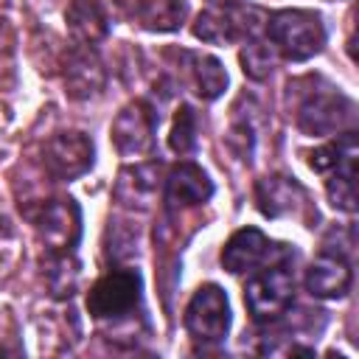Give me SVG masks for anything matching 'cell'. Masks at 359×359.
Segmentation results:
<instances>
[{
	"mask_svg": "<svg viewBox=\"0 0 359 359\" xmlns=\"http://www.w3.org/2000/svg\"><path fill=\"white\" fill-rule=\"evenodd\" d=\"M65 20H67V34L73 45H81V48L98 45L109 34V17L101 0H70Z\"/></svg>",
	"mask_w": 359,
	"mask_h": 359,
	"instance_id": "cell-15",
	"label": "cell"
},
{
	"mask_svg": "<svg viewBox=\"0 0 359 359\" xmlns=\"http://www.w3.org/2000/svg\"><path fill=\"white\" fill-rule=\"evenodd\" d=\"M45 171L53 180H76L93 165V140L84 132H59L45 140Z\"/></svg>",
	"mask_w": 359,
	"mask_h": 359,
	"instance_id": "cell-9",
	"label": "cell"
},
{
	"mask_svg": "<svg viewBox=\"0 0 359 359\" xmlns=\"http://www.w3.org/2000/svg\"><path fill=\"white\" fill-rule=\"evenodd\" d=\"M140 303V275L137 269H109L87 292V311L101 323H121L135 314Z\"/></svg>",
	"mask_w": 359,
	"mask_h": 359,
	"instance_id": "cell-4",
	"label": "cell"
},
{
	"mask_svg": "<svg viewBox=\"0 0 359 359\" xmlns=\"http://www.w3.org/2000/svg\"><path fill=\"white\" fill-rule=\"evenodd\" d=\"M14 261H17V255L11 250H3L0 247V283L14 272Z\"/></svg>",
	"mask_w": 359,
	"mask_h": 359,
	"instance_id": "cell-24",
	"label": "cell"
},
{
	"mask_svg": "<svg viewBox=\"0 0 359 359\" xmlns=\"http://www.w3.org/2000/svg\"><path fill=\"white\" fill-rule=\"evenodd\" d=\"M168 146L174 154H191L196 146V115L188 104H182L177 109V118H174V126L168 135Z\"/></svg>",
	"mask_w": 359,
	"mask_h": 359,
	"instance_id": "cell-22",
	"label": "cell"
},
{
	"mask_svg": "<svg viewBox=\"0 0 359 359\" xmlns=\"http://www.w3.org/2000/svg\"><path fill=\"white\" fill-rule=\"evenodd\" d=\"M39 241L48 250H73L81 236V210L73 199H45L36 208H22Z\"/></svg>",
	"mask_w": 359,
	"mask_h": 359,
	"instance_id": "cell-6",
	"label": "cell"
},
{
	"mask_svg": "<svg viewBox=\"0 0 359 359\" xmlns=\"http://www.w3.org/2000/svg\"><path fill=\"white\" fill-rule=\"evenodd\" d=\"M213 196V182L196 163H180L165 180V205L168 210H185L208 202Z\"/></svg>",
	"mask_w": 359,
	"mask_h": 359,
	"instance_id": "cell-14",
	"label": "cell"
},
{
	"mask_svg": "<svg viewBox=\"0 0 359 359\" xmlns=\"http://www.w3.org/2000/svg\"><path fill=\"white\" fill-rule=\"evenodd\" d=\"M272 241L258 227H241L230 236V241L222 250V266L230 275L255 272V266H264L269 258Z\"/></svg>",
	"mask_w": 359,
	"mask_h": 359,
	"instance_id": "cell-13",
	"label": "cell"
},
{
	"mask_svg": "<svg viewBox=\"0 0 359 359\" xmlns=\"http://www.w3.org/2000/svg\"><path fill=\"white\" fill-rule=\"evenodd\" d=\"M154 109L146 101H132L112 121V146L121 157H146L154 151Z\"/></svg>",
	"mask_w": 359,
	"mask_h": 359,
	"instance_id": "cell-8",
	"label": "cell"
},
{
	"mask_svg": "<svg viewBox=\"0 0 359 359\" xmlns=\"http://www.w3.org/2000/svg\"><path fill=\"white\" fill-rule=\"evenodd\" d=\"M188 3L185 0H140L135 20L149 31H177L185 22Z\"/></svg>",
	"mask_w": 359,
	"mask_h": 359,
	"instance_id": "cell-19",
	"label": "cell"
},
{
	"mask_svg": "<svg viewBox=\"0 0 359 359\" xmlns=\"http://www.w3.org/2000/svg\"><path fill=\"white\" fill-rule=\"evenodd\" d=\"M325 194L337 210L353 213L356 210V163L334 168L328 182H325Z\"/></svg>",
	"mask_w": 359,
	"mask_h": 359,
	"instance_id": "cell-20",
	"label": "cell"
},
{
	"mask_svg": "<svg viewBox=\"0 0 359 359\" xmlns=\"http://www.w3.org/2000/svg\"><path fill=\"white\" fill-rule=\"evenodd\" d=\"M160 163H140L135 168H123L115 182V199L126 208H146L157 191Z\"/></svg>",
	"mask_w": 359,
	"mask_h": 359,
	"instance_id": "cell-17",
	"label": "cell"
},
{
	"mask_svg": "<svg viewBox=\"0 0 359 359\" xmlns=\"http://www.w3.org/2000/svg\"><path fill=\"white\" fill-rule=\"evenodd\" d=\"M14 50V28L6 17H0V59H8Z\"/></svg>",
	"mask_w": 359,
	"mask_h": 359,
	"instance_id": "cell-23",
	"label": "cell"
},
{
	"mask_svg": "<svg viewBox=\"0 0 359 359\" xmlns=\"http://www.w3.org/2000/svg\"><path fill=\"white\" fill-rule=\"evenodd\" d=\"M241 70L247 79L252 81H264L272 67H275V50L266 45V42H258V39H250L244 48H241Z\"/></svg>",
	"mask_w": 359,
	"mask_h": 359,
	"instance_id": "cell-21",
	"label": "cell"
},
{
	"mask_svg": "<svg viewBox=\"0 0 359 359\" xmlns=\"http://www.w3.org/2000/svg\"><path fill=\"white\" fill-rule=\"evenodd\" d=\"M289 87L297 90L294 121L303 135H311V137L334 135L337 129L353 121V112H356L353 101L342 95L334 84H328L323 76H306Z\"/></svg>",
	"mask_w": 359,
	"mask_h": 359,
	"instance_id": "cell-1",
	"label": "cell"
},
{
	"mask_svg": "<svg viewBox=\"0 0 359 359\" xmlns=\"http://www.w3.org/2000/svg\"><path fill=\"white\" fill-rule=\"evenodd\" d=\"M104 84H107V70L90 48L76 45L73 50H67V56H65V93L73 101H87V98L98 95L104 90Z\"/></svg>",
	"mask_w": 359,
	"mask_h": 359,
	"instance_id": "cell-12",
	"label": "cell"
},
{
	"mask_svg": "<svg viewBox=\"0 0 359 359\" xmlns=\"http://www.w3.org/2000/svg\"><path fill=\"white\" fill-rule=\"evenodd\" d=\"M42 275L53 297H70L79 286V261L70 255V250H50L42 261Z\"/></svg>",
	"mask_w": 359,
	"mask_h": 359,
	"instance_id": "cell-18",
	"label": "cell"
},
{
	"mask_svg": "<svg viewBox=\"0 0 359 359\" xmlns=\"http://www.w3.org/2000/svg\"><path fill=\"white\" fill-rule=\"evenodd\" d=\"M39 3H42V6H45V8H50V6H53V3H56V0H39Z\"/></svg>",
	"mask_w": 359,
	"mask_h": 359,
	"instance_id": "cell-27",
	"label": "cell"
},
{
	"mask_svg": "<svg viewBox=\"0 0 359 359\" xmlns=\"http://www.w3.org/2000/svg\"><path fill=\"white\" fill-rule=\"evenodd\" d=\"M0 3H3V0H0Z\"/></svg>",
	"mask_w": 359,
	"mask_h": 359,
	"instance_id": "cell-28",
	"label": "cell"
},
{
	"mask_svg": "<svg viewBox=\"0 0 359 359\" xmlns=\"http://www.w3.org/2000/svg\"><path fill=\"white\" fill-rule=\"evenodd\" d=\"M255 202L258 210L269 219H280V216H303L309 210V196L303 191V185L292 177H264L255 182Z\"/></svg>",
	"mask_w": 359,
	"mask_h": 359,
	"instance_id": "cell-11",
	"label": "cell"
},
{
	"mask_svg": "<svg viewBox=\"0 0 359 359\" xmlns=\"http://www.w3.org/2000/svg\"><path fill=\"white\" fill-rule=\"evenodd\" d=\"M351 283H353V269L345 252L339 250L325 247L306 269V289L311 297H323V300L345 297L351 292Z\"/></svg>",
	"mask_w": 359,
	"mask_h": 359,
	"instance_id": "cell-10",
	"label": "cell"
},
{
	"mask_svg": "<svg viewBox=\"0 0 359 359\" xmlns=\"http://www.w3.org/2000/svg\"><path fill=\"white\" fill-rule=\"evenodd\" d=\"M185 331L202 342V345H216L227 337L230 328V303L227 294L216 283H205L194 292V297L185 306Z\"/></svg>",
	"mask_w": 359,
	"mask_h": 359,
	"instance_id": "cell-7",
	"label": "cell"
},
{
	"mask_svg": "<svg viewBox=\"0 0 359 359\" xmlns=\"http://www.w3.org/2000/svg\"><path fill=\"white\" fill-rule=\"evenodd\" d=\"M264 28L272 48L292 62H306L325 45V25L320 14L309 8H280L266 17Z\"/></svg>",
	"mask_w": 359,
	"mask_h": 359,
	"instance_id": "cell-3",
	"label": "cell"
},
{
	"mask_svg": "<svg viewBox=\"0 0 359 359\" xmlns=\"http://www.w3.org/2000/svg\"><path fill=\"white\" fill-rule=\"evenodd\" d=\"M266 20L261 8H244L236 3H222V6H210L205 11H199L196 22H194V36L208 42V45H230L241 36L255 39L261 22Z\"/></svg>",
	"mask_w": 359,
	"mask_h": 359,
	"instance_id": "cell-5",
	"label": "cell"
},
{
	"mask_svg": "<svg viewBox=\"0 0 359 359\" xmlns=\"http://www.w3.org/2000/svg\"><path fill=\"white\" fill-rule=\"evenodd\" d=\"M8 328H11V323H8V317H6V311H0V339H6V334H8Z\"/></svg>",
	"mask_w": 359,
	"mask_h": 359,
	"instance_id": "cell-26",
	"label": "cell"
},
{
	"mask_svg": "<svg viewBox=\"0 0 359 359\" xmlns=\"http://www.w3.org/2000/svg\"><path fill=\"white\" fill-rule=\"evenodd\" d=\"M137 6H140V0H112L115 14H123V17H135Z\"/></svg>",
	"mask_w": 359,
	"mask_h": 359,
	"instance_id": "cell-25",
	"label": "cell"
},
{
	"mask_svg": "<svg viewBox=\"0 0 359 359\" xmlns=\"http://www.w3.org/2000/svg\"><path fill=\"white\" fill-rule=\"evenodd\" d=\"M294 297V269H292V252L280 250L278 261L255 272L244 286V306L252 314L255 323H278L283 314H289Z\"/></svg>",
	"mask_w": 359,
	"mask_h": 359,
	"instance_id": "cell-2",
	"label": "cell"
},
{
	"mask_svg": "<svg viewBox=\"0 0 359 359\" xmlns=\"http://www.w3.org/2000/svg\"><path fill=\"white\" fill-rule=\"evenodd\" d=\"M182 59L188 65H182L185 76H188V84L194 87V93L202 98V101H213L224 93L227 87V73L222 67V62L216 56H208V53H188L182 50Z\"/></svg>",
	"mask_w": 359,
	"mask_h": 359,
	"instance_id": "cell-16",
	"label": "cell"
}]
</instances>
